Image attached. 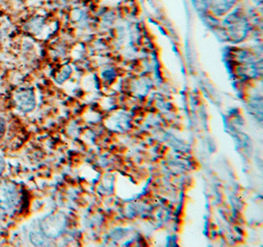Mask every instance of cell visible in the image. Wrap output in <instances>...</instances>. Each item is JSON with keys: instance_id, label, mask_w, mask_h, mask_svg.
Returning a JSON list of instances; mask_svg holds the SVG:
<instances>
[{"instance_id": "cell-1", "label": "cell", "mask_w": 263, "mask_h": 247, "mask_svg": "<svg viewBox=\"0 0 263 247\" xmlns=\"http://www.w3.org/2000/svg\"><path fill=\"white\" fill-rule=\"evenodd\" d=\"M18 203V192L11 182L0 183V210L10 211Z\"/></svg>"}, {"instance_id": "cell-2", "label": "cell", "mask_w": 263, "mask_h": 247, "mask_svg": "<svg viewBox=\"0 0 263 247\" xmlns=\"http://www.w3.org/2000/svg\"><path fill=\"white\" fill-rule=\"evenodd\" d=\"M15 104L23 112H29L33 110L36 106V99L32 90L30 89H23L14 94Z\"/></svg>"}, {"instance_id": "cell-3", "label": "cell", "mask_w": 263, "mask_h": 247, "mask_svg": "<svg viewBox=\"0 0 263 247\" xmlns=\"http://www.w3.org/2000/svg\"><path fill=\"white\" fill-rule=\"evenodd\" d=\"M225 25L227 26L230 33L233 34V36L240 37L246 31L247 21L240 12L235 11L228 16L225 20Z\"/></svg>"}, {"instance_id": "cell-4", "label": "cell", "mask_w": 263, "mask_h": 247, "mask_svg": "<svg viewBox=\"0 0 263 247\" xmlns=\"http://www.w3.org/2000/svg\"><path fill=\"white\" fill-rule=\"evenodd\" d=\"M42 230L43 232L48 236H59L60 232L62 231V226H63V221L60 218V216H51L46 218L42 224Z\"/></svg>"}, {"instance_id": "cell-5", "label": "cell", "mask_w": 263, "mask_h": 247, "mask_svg": "<svg viewBox=\"0 0 263 247\" xmlns=\"http://www.w3.org/2000/svg\"><path fill=\"white\" fill-rule=\"evenodd\" d=\"M237 0H206L207 8L216 15H223L227 13L236 3Z\"/></svg>"}, {"instance_id": "cell-6", "label": "cell", "mask_w": 263, "mask_h": 247, "mask_svg": "<svg viewBox=\"0 0 263 247\" xmlns=\"http://www.w3.org/2000/svg\"><path fill=\"white\" fill-rule=\"evenodd\" d=\"M194 6L200 10V11H204L207 8V4H206V0H192Z\"/></svg>"}, {"instance_id": "cell-7", "label": "cell", "mask_w": 263, "mask_h": 247, "mask_svg": "<svg viewBox=\"0 0 263 247\" xmlns=\"http://www.w3.org/2000/svg\"><path fill=\"white\" fill-rule=\"evenodd\" d=\"M3 131H4V123L2 120H0V136L3 133Z\"/></svg>"}, {"instance_id": "cell-8", "label": "cell", "mask_w": 263, "mask_h": 247, "mask_svg": "<svg viewBox=\"0 0 263 247\" xmlns=\"http://www.w3.org/2000/svg\"><path fill=\"white\" fill-rule=\"evenodd\" d=\"M0 39H1V32H0Z\"/></svg>"}, {"instance_id": "cell-9", "label": "cell", "mask_w": 263, "mask_h": 247, "mask_svg": "<svg viewBox=\"0 0 263 247\" xmlns=\"http://www.w3.org/2000/svg\"><path fill=\"white\" fill-rule=\"evenodd\" d=\"M259 1H261V0H259Z\"/></svg>"}]
</instances>
